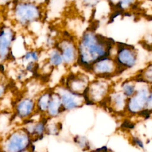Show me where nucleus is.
I'll return each instance as SVG.
<instances>
[{"label":"nucleus","mask_w":152,"mask_h":152,"mask_svg":"<svg viewBox=\"0 0 152 152\" xmlns=\"http://www.w3.org/2000/svg\"><path fill=\"white\" fill-rule=\"evenodd\" d=\"M81 2L86 6L93 7L96 6L100 0H80Z\"/></svg>","instance_id":"obj_5"},{"label":"nucleus","mask_w":152,"mask_h":152,"mask_svg":"<svg viewBox=\"0 0 152 152\" xmlns=\"http://www.w3.org/2000/svg\"><path fill=\"white\" fill-rule=\"evenodd\" d=\"M31 55V56H33V58H34V59H35V60H37V56L36 54L34 52H33Z\"/></svg>","instance_id":"obj_11"},{"label":"nucleus","mask_w":152,"mask_h":152,"mask_svg":"<svg viewBox=\"0 0 152 152\" xmlns=\"http://www.w3.org/2000/svg\"><path fill=\"white\" fill-rule=\"evenodd\" d=\"M14 12L23 23L31 21L41 15L38 4L33 1H19L14 5Z\"/></svg>","instance_id":"obj_1"},{"label":"nucleus","mask_w":152,"mask_h":152,"mask_svg":"<svg viewBox=\"0 0 152 152\" xmlns=\"http://www.w3.org/2000/svg\"><path fill=\"white\" fill-rule=\"evenodd\" d=\"M119 48L118 53H119V58H118V63L120 65L126 67H132L134 65L136 61V55L128 48L123 46V44Z\"/></svg>","instance_id":"obj_3"},{"label":"nucleus","mask_w":152,"mask_h":152,"mask_svg":"<svg viewBox=\"0 0 152 152\" xmlns=\"http://www.w3.org/2000/svg\"><path fill=\"white\" fill-rule=\"evenodd\" d=\"M107 148H106V146H104V147H102V148H98V149H96V150H107Z\"/></svg>","instance_id":"obj_12"},{"label":"nucleus","mask_w":152,"mask_h":152,"mask_svg":"<svg viewBox=\"0 0 152 152\" xmlns=\"http://www.w3.org/2000/svg\"><path fill=\"white\" fill-rule=\"evenodd\" d=\"M133 142H134L136 145H137L138 147H140V148H144V144H143L142 142L140 139H138V138L134 137V138H133Z\"/></svg>","instance_id":"obj_9"},{"label":"nucleus","mask_w":152,"mask_h":152,"mask_svg":"<svg viewBox=\"0 0 152 152\" xmlns=\"http://www.w3.org/2000/svg\"><path fill=\"white\" fill-rule=\"evenodd\" d=\"M51 61L55 65H58L61 62V58L60 56L58 53H55L53 55V56L51 58Z\"/></svg>","instance_id":"obj_7"},{"label":"nucleus","mask_w":152,"mask_h":152,"mask_svg":"<svg viewBox=\"0 0 152 152\" xmlns=\"http://www.w3.org/2000/svg\"><path fill=\"white\" fill-rule=\"evenodd\" d=\"M147 106L148 109L152 110V91L149 94L147 102Z\"/></svg>","instance_id":"obj_8"},{"label":"nucleus","mask_w":152,"mask_h":152,"mask_svg":"<svg viewBox=\"0 0 152 152\" xmlns=\"http://www.w3.org/2000/svg\"><path fill=\"white\" fill-rule=\"evenodd\" d=\"M1 4L2 5L3 3L4 5H8L11 2H12L13 0H1Z\"/></svg>","instance_id":"obj_10"},{"label":"nucleus","mask_w":152,"mask_h":152,"mask_svg":"<svg viewBox=\"0 0 152 152\" xmlns=\"http://www.w3.org/2000/svg\"><path fill=\"white\" fill-rule=\"evenodd\" d=\"M149 94L148 90L145 88L137 91V94L129 100L128 109L130 112L135 113L142 110L145 106H147Z\"/></svg>","instance_id":"obj_2"},{"label":"nucleus","mask_w":152,"mask_h":152,"mask_svg":"<svg viewBox=\"0 0 152 152\" xmlns=\"http://www.w3.org/2000/svg\"><path fill=\"white\" fill-rule=\"evenodd\" d=\"M144 77H145L148 81H152V64L147 67L144 71Z\"/></svg>","instance_id":"obj_6"},{"label":"nucleus","mask_w":152,"mask_h":152,"mask_svg":"<svg viewBox=\"0 0 152 152\" xmlns=\"http://www.w3.org/2000/svg\"><path fill=\"white\" fill-rule=\"evenodd\" d=\"M135 93V87L133 85H126L124 87V94L127 96H132Z\"/></svg>","instance_id":"obj_4"},{"label":"nucleus","mask_w":152,"mask_h":152,"mask_svg":"<svg viewBox=\"0 0 152 152\" xmlns=\"http://www.w3.org/2000/svg\"><path fill=\"white\" fill-rule=\"evenodd\" d=\"M46 1H48V0H45V2H46Z\"/></svg>","instance_id":"obj_13"}]
</instances>
